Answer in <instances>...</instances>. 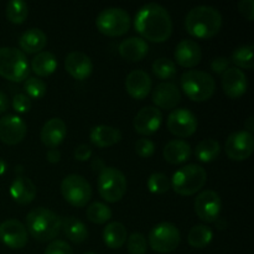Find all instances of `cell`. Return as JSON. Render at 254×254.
Masks as SVG:
<instances>
[{
  "label": "cell",
  "instance_id": "1",
  "mask_svg": "<svg viewBox=\"0 0 254 254\" xmlns=\"http://www.w3.org/2000/svg\"><path fill=\"white\" fill-rule=\"evenodd\" d=\"M134 27L144 40L164 42L173 32V20L163 5L158 2H148L136 11Z\"/></svg>",
  "mask_w": 254,
  "mask_h": 254
},
{
  "label": "cell",
  "instance_id": "2",
  "mask_svg": "<svg viewBox=\"0 0 254 254\" xmlns=\"http://www.w3.org/2000/svg\"><path fill=\"white\" fill-rule=\"evenodd\" d=\"M222 26V15L210 5L192 7L185 17L188 32L197 39H210L215 36Z\"/></svg>",
  "mask_w": 254,
  "mask_h": 254
},
{
  "label": "cell",
  "instance_id": "3",
  "mask_svg": "<svg viewBox=\"0 0 254 254\" xmlns=\"http://www.w3.org/2000/svg\"><path fill=\"white\" fill-rule=\"evenodd\" d=\"M26 230L40 242L54 241L61 230V217L49 208H32L26 216Z\"/></svg>",
  "mask_w": 254,
  "mask_h": 254
},
{
  "label": "cell",
  "instance_id": "4",
  "mask_svg": "<svg viewBox=\"0 0 254 254\" xmlns=\"http://www.w3.org/2000/svg\"><path fill=\"white\" fill-rule=\"evenodd\" d=\"M207 180V173L197 164H188L178 169L171 178V188L176 193L191 196L200 191Z\"/></svg>",
  "mask_w": 254,
  "mask_h": 254
},
{
  "label": "cell",
  "instance_id": "5",
  "mask_svg": "<svg viewBox=\"0 0 254 254\" xmlns=\"http://www.w3.org/2000/svg\"><path fill=\"white\" fill-rule=\"evenodd\" d=\"M180 83L186 96L195 102L207 101L216 91V82L213 77L201 69L186 71L181 76Z\"/></svg>",
  "mask_w": 254,
  "mask_h": 254
},
{
  "label": "cell",
  "instance_id": "6",
  "mask_svg": "<svg viewBox=\"0 0 254 254\" xmlns=\"http://www.w3.org/2000/svg\"><path fill=\"white\" fill-rule=\"evenodd\" d=\"M29 73V62L21 50L0 47V76L12 82H21Z\"/></svg>",
  "mask_w": 254,
  "mask_h": 254
},
{
  "label": "cell",
  "instance_id": "7",
  "mask_svg": "<svg viewBox=\"0 0 254 254\" xmlns=\"http://www.w3.org/2000/svg\"><path fill=\"white\" fill-rule=\"evenodd\" d=\"M99 195L108 202H117L127 191V178L119 169L106 166L98 175Z\"/></svg>",
  "mask_w": 254,
  "mask_h": 254
},
{
  "label": "cell",
  "instance_id": "8",
  "mask_svg": "<svg viewBox=\"0 0 254 254\" xmlns=\"http://www.w3.org/2000/svg\"><path fill=\"white\" fill-rule=\"evenodd\" d=\"M131 24L130 16L122 7H107L98 14L96 25L102 34L107 36H121L126 34Z\"/></svg>",
  "mask_w": 254,
  "mask_h": 254
},
{
  "label": "cell",
  "instance_id": "9",
  "mask_svg": "<svg viewBox=\"0 0 254 254\" xmlns=\"http://www.w3.org/2000/svg\"><path fill=\"white\" fill-rule=\"evenodd\" d=\"M180 240V231L171 222L158 223L149 233V245L158 253L173 252L178 248Z\"/></svg>",
  "mask_w": 254,
  "mask_h": 254
},
{
  "label": "cell",
  "instance_id": "10",
  "mask_svg": "<svg viewBox=\"0 0 254 254\" xmlns=\"http://www.w3.org/2000/svg\"><path fill=\"white\" fill-rule=\"evenodd\" d=\"M61 192L64 200L76 207L86 206L92 197L91 184L77 174H69L62 180Z\"/></svg>",
  "mask_w": 254,
  "mask_h": 254
},
{
  "label": "cell",
  "instance_id": "11",
  "mask_svg": "<svg viewBox=\"0 0 254 254\" xmlns=\"http://www.w3.org/2000/svg\"><path fill=\"white\" fill-rule=\"evenodd\" d=\"M168 129L179 138L191 136L197 129V117L188 108H176L169 114Z\"/></svg>",
  "mask_w": 254,
  "mask_h": 254
},
{
  "label": "cell",
  "instance_id": "12",
  "mask_svg": "<svg viewBox=\"0 0 254 254\" xmlns=\"http://www.w3.org/2000/svg\"><path fill=\"white\" fill-rule=\"evenodd\" d=\"M254 149L252 133L247 130H237L231 134L225 144V151L232 160L241 161L250 158Z\"/></svg>",
  "mask_w": 254,
  "mask_h": 254
},
{
  "label": "cell",
  "instance_id": "13",
  "mask_svg": "<svg viewBox=\"0 0 254 254\" xmlns=\"http://www.w3.org/2000/svg\"><path fill=\"white\" fill-rule=\"evenodd\" d=\"M222 200L213 190H205L195 198V212L205 222H215L220 217Z\"/></svg>",
  "mask_w": 254,
  "mask_h": 254
},
{
  "label": "cell",
  "instance_id": "14",
  "mask_svg": "<svg viewBox=\"0 0 254 254\" xmlns=\"http://www.w3.org/2000/svg\"><path fill=\"white\" fill-rule=\"evenodd\" d=\"M29 233L26 227L19 220H6L0 223V241L11 250H20L26 246Z\"/></svg>",
  "mask_w": 254,
  "mask_h": 254
},
{
  "label": "cell",
  "instance_id": "15",
  "mask_svg": "<svg viewBox=\"0 0 254 254\" xmlns=\"http://www.w3.org/2000/svg\"><path fill=\"white\" fill-rule=\"evenodd\" d=\"M27 126L19 116L6 114L0 118V140L9 145H15L24 140Z\"/></svg>",
  "mask_w": 254,
  "mask_h": 254
},
{
  "label": "cell",
  "instance_id": "16",
  "mask_svg": "<svg viewBox=\"0 0 254 254\" xmlns=\"http://www.w3.org/2000/svg\"><path fill=\"white\" fill-rule=\"evenodd\" d=\"M163 123V113L159 108L153 106L143 107L136 113L133 121V126L135 131L143 135H151L156 133Z\"/></svg>",
  "mask_w": 254,
  "mask_h": 254
},
{
  "label": "cell",
  "instance_id": "17",
  "mask_svg": "<svg viewBox=\"0 0 254 254\" xmlns=\"http://www.w3.org/2000/svg\"><path fill=\"white\" fill-rule=\"evenodd\" d=\"M247 76L238 67H230L222 73V88L231 98L243 96L247 91Z\"/></svg>",
  "mask_w": 254,
  "mask_h": 254
},
{
  "label": "cell",
  "instance_id": "18",
  "mask_svg": "<svg viewBox=\"0 0 254 254\" xmlns=\"http://www.w3.org/2000/svg\"><path fill=\"white\" fill-rule=\"evenodd\" d=\"M64 67L73 78L82 81L91 76L92 71H93V62H92L91 57L84 52L72 51L64 59Z\"/></svg>",
  "mask_w": 254,
  "mask_h": 254
},
{
  "label": "cell",
  "instance_id": "19",
  "mask_svg": "<svg viewBox=\"0 0 254 254\" xmlns=\"http://www.w3.org/2000/svg\"><path fill=\"white\" fill-rule=\"evenodd\" d=\"M176 62L183 67H195L200 64L202 59V50L198 42L192 39H184L176 45L175 52H174Z\"/></svg>",
  "mask_w": 254,
  "mask_h": 254
},
{
  "label": "cell",
  "instance_id": "20",
  "mask_svg": "<svg viewBox=\"0 0 254 254\" xmlns=\"http://www.w3.org/2000/svg\"><path fill=\"white\" fill-rule=\"evenodd\" d=\"M180 101L181 92L173 82H161L153 89V102L156 108L173 109Z\"/></svg>",
  "mask_w": 254,
  "mask_h": 254
},
{
  "label": "cell",
  "instance_id": "21",
  "mask_svg": "<svg viewBox=\"0 0 254 254\" xmlns=\"http://www.w3.org/2000/svg\"><path fill=\"white\" fill-rule=\"evenodd\" d=\"M150 76L144 69H134L129 72L126 78V89L133 98L143 99L145 98L151 91Z\"/></svg>",
  "mask_w": 254,
  "mask_h": 254
},
{
  "label": "cell",
  "instance_id": "22",
  "mask_svg": "<svg viewBox=\"0 0 254 254\" xmlns=\"http://www.w3.org/2000/svg\"><path fill=\"white\" fill-rule=\"evenodd\" d=\"M67 134L66 123L61 118H51L41 129V141L50 149L57 148L64 141Z\"/></svg>",
  "mask_w": 254,
  "mask_h": 254
},
{
  "label": "cell",
  "instance_id": "23",
  "mask_svg": "<svg viewBox=\"0 0 254 254\" xmlns=\"http://www.w3.org/2000/svg\"><path fill=\"white\" fill-rule=\"evenodd\" d=\"M10 196L15 202L27 205L32 202L36 196V186L26 176H16L10 185Z\"/></svg>",
  "mask_w": 254,
  "mask_h": 254
},
{
  "label": "cell",
  "instance_id": "24",
  "mask_svg": "<svg viewBox=\"0 0 254 254\" xmlns=\"http://www.w3.org/2000/svg\"><path fill=\"white\" fill-rule=\"evenodd\" d=\"M119 54L128 61H140L148 55L149 45L146 40L139 36H131L119 44Z\"/></svg>",
  "mask_w": 254,
  "mask_h": 254
},
{
  "label": "cell",
  "instance_id": "25",
  "mask_svg": "<svg viewBox=\"0 0 254 254\" xmlns=\"http://www.w3.org/2000/svg\"><path fill=\"white\" fill-rule=\"evenodd\" d=\"M89 138L92 143L98 148H107L121 141L122 131L114 127L101 124L92 128Z\"/></svg>",
  "mask_w": 254,
  "mask_h": 254
},
{
  "label": "cell",
  "instance_id": "26",
  "mask_svg": "<svg viewBox=\"0 0 254 254\" xmlns=\"http://www.w3.org/2000/svg\"><path fill=\"white\" fill-rule=\"evenodd\" d=\"M191 146L188 141L181 139H174L170 140L164 146L163 155L168 163L170 164H181L189 160L191 156Z\"/></svg>",
  "mask_w": 254,
  "mask_h": 254
},
{
  "label": "cell",
  "instance_id": "27",
  "mask_svg": "<svg viewBox=\"0 0 254 254\" xmlns=\"http://www.w3.org/2000/svg\"><path fill=\"white\" fill-rule=\"evenodd\" d=\"M47 36L42 30L37 27H31L22 32L19 39L20 47L27 54H39L46 46Z\"/></svg>",
  "mask_w": 254,
  "mask_h": 254
},
{
  "label": "cell",
  "instance_id": "28",
  "mask_svg": "<svg viewBox=\"0 0 254 254\" xmlns=\"http://www.w3.org/2000/svg\"><path fill=\"white\" fill-rule=\"evenodd\" d=\"M61 230L69 241L74 243H82L88 237V228L78 218L68 216L61 220Z\"/></svg>",
  "mask_w": 254,
  "mask_h": 254
},
{
  "label": "cell",
  "instance_id": "29",
  "mask_svg": "<svg viewBox=\"0 0 254 254\" xmlns=\"http://www.w3.org/2000/svg\"><path fill=\"white\" fill-rule=\"evenodd\" d=\"M127 238L128 233L126 226L117 221L108 223L103 230V241L107 247L111 250H118L123 247L124 243L127 242Z\"/></svg>",
  "mask_w": 254,
  "mask_h": 254
},
{
  "label": "cell",
  "instance_id": "30",
  "mask_svg": "<svg viewBox=\"0 0 254 254\" xmlns=\"http://www.w3.org/2000/svg\"><path fill=\"white\" fill-rule=\"evenodd\" d=\"M57 67V59L52 52L40 51L31 60V68L37 76H50Z\"/></svg>",
  "mask_w": 254,
  "mask_h": 254
},
{
  "label": "cell",
  "instance_id": "31",
  "mask_svg": "<svg viewBox=\"0 0 254 254\" xmlns=\"http://www.w3.org/2000/svg\"><path fill=\"white\" fill-rule=\"evenodd\" d=\"M221 153V145L215 139H203L197 144L195 155L202 163H211L216 160Z\"/></svg>",
  "mask_w": 254,
  "mask_h": 254
},
{
  "label": "cell",
  "instance_id": "32",
  "mask_svg": "<svg viewBox=\"0 0 254 254\" xmlns=\"http://www.w3.org/2000/svg\"><path fill=\"white\" fill-rule=\"evenodd\" d=\"M212 238L213 231L211 230V227L205 225L193 226L188 235L189 245L193 248H197V250L205 248L206 246L210 245Z\"/></svg>",
  "mask_w": 254,
  "mask_h": 254
},
{
  "label": "cell",
  "instance_id": "33",
  "mask_svg": "<svg viewBox=\"0 0 254 254\" xmlns=\"http://www.w3.org/2000/svg\"><path fill=\"white\" fill-rule=\"evenodd\" d=\"M6 17L12 24H22L29 14V7L24 0H10L5 10Z\"/></svg>",
  "mask_w": 254,
  "mask_h": 254
},
{
  "label": "cell",
  "instance_id": "34",
  "mask_svg": "<svg viewBox=\"0 0 254 254\" xmlns=\"http://www.w3.org/2000/svg\"><path fill=\"white\" fill-rule=\"evenodd\" d=\"M86 215L91 222L102 225V223H106L107 221L111 220L113 212H112L111 207L106 203L93 202L88 206Z\"/></svg>",
  "mask_w": 254,
  "mask_h": 254
},
{
  "label": "cell",
  "instance_id": "35",
  "mask_svg": "<svg viewBox=\"0 0 254 254\" xmlns=\"http://www.w3.org/2000/svg\"><path fill=\"white\" fill-rule=\"evenodd\" d=\"M231 61L241 68L251 69L254 66L253 45H242L235 49L231 55Z\"/></svg>",
  "mask_w": 254,
  "mask_h": 254
},
{
  "label": "cell",
  "instance_id": "36",
  "mask_svg": "<svg viewBox=\"0 0 254 254\" xmlns=\"http://www.w3.org/2000/svg\"><path fill=\"white\" fill-rule=\"evenodd\" d=\"M153 72L160 79H170L176 74V64L168 57H159L153 62Z\"/></svg>",
  "mask_w": 254,
  "mask_h": 254
},
{
  "label": "cell",
  "instance_id": "37",
  "mask_svg": "<svg viewBox=\"0 0 254 254\" xmlns=\"http://www.w3.org/2000/svg\"><path fill=\"white\" fill-rule=\"evenodd\" d=\"M171 188L170 179L163 173H153L148 179V189L153 193H165Z\"/></svg>",
  "mask_w": 254,
  "mask_h": 254
},
{
  "label": "cell",
  "instance_id": "38",
  "mask_svg": "<svg viewBox=\"0 0 254 254\" xmlns=\"http://www.w3.org/2000/svg\"><path fill=\"white\" fill-rule=\"evenodd\" d=\"M24 89L29 98H42L46 93L47 86L42 79L37 77H29L24 82Z\"/></svg>",
  "mask_w": 254,
  "mask_h": 254
},
{
  "label": "cell",
  "instance_id": "39",
  "mask_svg": "<svg viewBox=\"0 0 254 254\" xmlns=\"http://www.w3.org/2000/svg\"><path fill=\"white\" fill-rule=\"evenodd\" d=\"M127 247H128V252L130 254H145L146 250H148L145 237L139 232L131 233L127 238Z\"/></svg>",
  "mask_w": 254,
  "mask_h": 254
},
{
  "label": "cell",
  "instance_id": "40",
  "mask_svg": "<svg viewBox=\"0 0 254 254\" xmlns=\"http://www.w3.org/2000/svg\"><path fill=\"white\" fill-rule=\"evenodd\" d=\"M155 143L150 139L141 138L138 139L135 143V151L141 158H150L155 153Z\"/></svg>",
  "mask_w": 254,
  "mask_h": 254
},
{
  "label": "cell",
  "instance_id": "41",
  "mask_svg": "<svg viewBox=\"0 0 254 254\" xmlns=\"http://www.w3.org/2000/svg\"><path fill=\"white\" fill-rule=\"evenodd\" d=\"M44 254H73V250L66 241L54 240L47 246Z\"/></svg>",
  "mask_w": 254,
  "mask_h": 254
},
{
  "label": "cell",
  "instance_id": "42",
  "mask_svg": "<svg viewBox=\"0 0 254 254\" xmlns=\"http://www.w3.org/2000/svg\"><path fill=\"white\" fill-rule=\"evenodd\" d=\"M12 108L17 113H27L31 108V99L24 93H17L12 97Z\"/></svg>",
  "mask_w": 254,
  "mask_h": 254
},
{
  "label": "cell",
  "instance_id": "43",
  "mask_svg": "<svg viewBox=\"0 0 254 254\" xmlns=\"http://www.w3.org/2000/svg\"><path fill=\"white\" fill-rule=\"evenodd\" d=\"M231 60L226 56H218L211 62V69L218 74H222L227 68H230Z\"/></svg>",
  "mask_w": 254,
  "mask_h": 254
},
{
  "label": "cell",
  "instance_id": "44",
  "mask_svg": "<svg viewBox=\"0 0 254 254\" xmlns=\"http://www.w3.org/2000/svg\"><path fill=\"white\" fill-rule=\"evenodd\" d=\"M238 10L250 21L254 19V1L253 0H241L238 2Z\"/></svg>",
  "mask_w": 254,
  "mask_h": 254
},
{
  "label": "cell",
  "instance_id": "45",
  "mask_svg": "<svg viewBox=\"0 0 254 254\" xmlns=\"http://www.w3.org/2000/svg\"><path fill=\"white\" fill-rule=\"evenodd\" d=\"M92 156V149L91 146L87 144H81L74 149V159L79 161H86L88 160Z\"/></svg>",
  "mask_w": 254,
  "mask_h": 254
},
{
  "label": "cell",
  "instance_id": "46",
  "mask_svg": "<svg viewBox=\"0 0 254 254\" xmlns=\"http://www.w3.org/2000/svg\"><path fill=\"white\" fill-rule=\"evenodd\" d=\"M46 156H47V160L52 164H56L61 160V153H60L59 149L56 148L49 149V150H47Z\"/></svg>",
  "mask_w": 254,
  "mask_h": 254
},
{
  "label": "cell",
  "instance_id": "47",
  "mask_svg": "<svg viewBox=\"0 0 254 254\" xmlns=\"http://www.w3.org/2000/svg\"><path fill=\"white\" fill-rule=\"evenodd\" d=\"M9 108V98H7L6 93L0 91V113H4Z\"/></svg>",
  "mask_w": 254,
  "mask_h": 254
},
{
  "label": "cell",
  "instance_id": "48",
  "mask_svg": "<svg viewBox=\"0 0 254 254\" xmlns=\"http://www.w3.org/2000/svg\"><path fill=\"white\" fill-rule=\"evenodd\" d=\"M92 166H93V170H102L103 168H106V165L103 164V161L101 160V158H96L92 163Z\"/></svg>",
  "mask_w": 254,
  "mask_h": 254
},
{
  "label": "cell",
  "instance_id": "49",
  "mask_svg": "<svg viewBox=\"0 0 254 254\" xmlns=\"http://www.w3.org/2000/svg\"><path fill=\"white\" fill-rule=\"evenodd\" d=\"M245 128L248 129L247 131L252 133L253 129H254V119H253V117H248L247 121L245 122Z\"/></svg>",
  "mask_w": 254,
  "mask_h": 254
},
{
  "label": "cell",
  "instance_id": "50",
  "mask_svg": "<svg viewBox=\"0 0 254 254\" xmlns=\"http://www.w3.org/2000/svg\"><path fill=\"white\" fill-rule=\"evenodd\" d=\"M6 170H7L6 161H5L2 158H0V176L4 175L5 171H6Z\"/></svg>",
  "mask_w": 254,
  "mask_h": 254
},
{
  "label": "cell",
  "instance_id": "51",
  "mask_svg": "<svg viewBox=\"0 0 254 254\" xmlns=\"http://www.w3.org/2000/svg\"><path fill=\"white\" fill-rule=\"evenodd\" d=\"M21 173H22V166L21 165L15 166V174H21Z\"/></svg>",
  "mask_w": 254,
  "mask_h": 254
},
{
  "label": "cell",
  "instance_id": "52",
  "mask_svg": "<svg viewBox=\"0 0 254 254\" xmlns=\"http://www.w3.org/2000/svg\"><path fill=\"white\" fill-rule=\"evenodd\" d=\"M84 254H97V253H93V252H88V253H84Z\"/></svg>",
  "mask_w": 254,
  "mask_h": 254
}]
</instances>
